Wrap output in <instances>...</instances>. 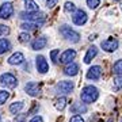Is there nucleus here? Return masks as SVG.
Here are the masks:
<instances>
[{
	"mask_svg": "<svg viewBox=\"0 0 122 122\" xmlns=\"http://www.w3.org/2000/svg\"><path fill=\"white\" fill-rule=\"evenodd\" d=\"M99 96V91L98 88L94 87V86H86V87L81 90V94H80V98L84 103H92L95 102Z\"/></svg>",
	"mask_w": 122,
	"mask_h": 122,
	"instance_id": "obj_1",
	"label": "nucleus"
},
{
	"mask_svg": "<svg viewBox=\"0 0 122 122\" xmlns=\"http://www.w3.org/2000/svg\"><path fill=\"white\" fill-rule=\"evenodd\" d=\"M75 10H76V5H75L73 3H71V1L65 3V11L66 12H72V11H75Z\"/></svg>",
	"mask_w": 122,
	"mask_h": 122,
	"instance_id": "obj_26",
	"label": "nucleus"
},
{
	"mask_svg": "<svg viewBox=\"0 0 122 122\" xmlns=\"http://www.w3.org/2000/svg\"><path fill=\"white\" fill-rule=\"evenodd\" d=\"M75 57H76V52H75L73 49H68V50H65V52L61 54L60 61L61 62H64V64H66V62H71Z\"/></svg>",
	"mask_w": 122,
	"mask_h": 122,
	"instance_id": "obj_12",
	"label": "nucleus"
},
{
	"mask_svg": "<svg viewBox=\"0 0 122 122\" xmlns=\"http://www.w3.org/2000/svg\"><path fill=\"white\" fill-rule=\"evenodd\" d=\"M25 7H26L27 12H38V10H39L38 4L35 3L34 0H26L25 1Z\"/></svg>",
	"mask_w": 122,
	"mask_h": 122,
	"instance_id": "obj_17",
	"label": "nucleus"
},
{
	"mask_svg": "<svg viewBox=\"0 0 122 122\" xmlns=\"http://www.w3.org/2000/svg\"><path fill=\"white\" fill-rule=\"evenodd\" d=\"M25 90H26V92L29 94V95H31V96H37V95H39V92H41L38 83H35V81L27 83L26 87H25Z\"/></svg>",
	"mask_w": 122,
	"mask_h": 122,
	"instance_id": "obj_11",
	"label": "nucleus"
},
{
	"mask_svg": "<svg viewBox=\"0 0 122 122\" xmlns=\"http://www.w3.org/2000/svg\"><path fill=\"white\" fill-rule=\"evenodd\" d=\"M14 14V7L11 3H4L0 7V18L1 19H8L10 16H12Z\"/></svg>",
	"mask_w": 122,
	"mask_h": 122,
	"instance_id": "obj_6",
	"label": "nucleus"
},
{
	"mask_svg": "<svg viewBox=\"0 0 122 122\" xmlns=\"http://www.w3.org/2000/svg\"><path fill=\"white\" fill-rule=\"evenodd\" d=\"M75 88V84L72 81H60V83L56 86V91H58L60 94H71V92L73 91Z\"/></svg>",
	"mask_w": 122,
	"mask_h": 122,
	"instance_id": "obj_5",
	"label": "nucleus"
},
{
	"mask_svg": "<svg viewBox=\"0 0 122 122\" xmlns=\"http://www.w3.org/2000/svg\"><path fill=\"white\" fill-rule=\"evenodd\" d=\"M114 90L115 91L122 90V76H118V77L114 79Z\"/></svg>",
	"mask_w": 122,
	"mask_h": 122,
	"instance_id": "obj_23",
	"label": "nucleus"
},
{
	"mask_svg": "<svg viewBox=\"0 0 122 122\" xmlns=\"http://www.w3.org/2000/svg\"><path fill=\"white\" fill-rule=\"evenodd\" d=\"M100 76H102V68L99 65L90 68L87 72V79H90V80H99Z\"/></svg>",
	"mask_w": 122,
	"mask_h": 122,
	"instance_id": "obj_10",
	"label": "nucleus"
},
{
	"mask_svg": "<svg viewBox=\"0 0 122 122\" xmlns=\"http://www.w3.org/2000/svg\"><path fill=\"white\" fill-rule=\"evenodd\" d=\"M64 73L68 75V76H75V75H77L79 73V65L75 64V62L68 64V65L65 66V69H64Z\"/></svg>",
	"mask_w": 122,
	"mask_h": 122,
	"instance_id": "obj_15",
	"label": "nucleus"
},
{
	"mask_svg": "<svg viewBox=\"0 0 122 122\" xmlns=\"http://www.w3.org/2000/svg\"><path fill=\"white\" fill-rule=\"evenodd\" d=\"M39 26H41L39 23H22L20 29H23V30H27V31H31V30H35V29H38Z\"/></svg>",
	"mask_w": 122,
	"mask_h": 122,
	"instance_id": "obj_20",
	"label": "nucleus"
},
{
	"mask_svg": "<svg viewBox=\"0 0 122 122\" xmlns=\"http://www.w3.org/2000/svg\"><path fill=\"white\" fill-rule=\"evenodd\" d=\"M72 110L76 113V109H72ZM79 110H80V111H86V107H79Z\"/></svg>",
	"mask_w": 122,
	"mask_h": 122,
	"instance_id": "obj_34",
	"label": "nucleus"
},
{
	"mask_svg": "<svg viewBox=\"0 0 122 122\" xmlns=\"http://www.w3.org/2000/svg\"><path fill=\"white\" fill-rule=\"evenodd\" d=\"M19 41L20 42H29L30 41V35L27 33H22V34H19Z\"/></svg>",
	"mask_w": 122,
	"mask_h": 122,
	"instance_id": "obj_27",
	"label": "nucleus"
},
{
	"mask_svg": "<svg viewBox=\"0 0 122 122\" xmlns=\"http://www.w3.org/2000/svg\"><path fill=\"white\" fill-rule=\"evenodd\" d=\"M0 81H1V84H3V86H5V87H8V88H15V87L18 86L16 77H15L14 75H11V73H4V75H1V77H0Z\"/></svg>",
	"mask_w": 122,
	"mask_h": 122,
	"instance_id": "obj_4",
	"label": "nucleus"
},
{
	"mask_svg": "<svg viewBox=\"0 0 122 122\" xmlns=\"http://www.w3.org/2000/svg\"><path fill=\"white\" fill-rule=\"evenodd\" d=\"M23 106L25 105H23L22 102H15V103H12V105L10 106V111H11L12 114H18L23 109Z\"/></svg>",
	"mask_w": 122,
	"mask_h": 122,
	"instance_id": "obj_19",
	"label": "nucleus"
},
{
	"mask_svg": "<svg viewBox=\"0 0 122 122\" xmlns=\"http://www.w3.org/2000/svg\"><path fill=\"white\" fill-rule=\"evenodd\" d=\"M60 33L65 39H69V41H72V42H77L79 39H80V34L76 33L75 30H72L69 26H61Z\"/></svg>",
	"mask_w": 122,
	"mask_h": 122,
	"instance_id": "obj_3",
	"label": "nucleus"
},
{
	"mask_svg": "<svg viewBox=\"0 0 122 122\" xmlns=\"http://www.w3.org/2000/svg\"><path fill=\"white\" fill-rule=\"evenodd\" d=\"M69 122H84V119L81 118V115H73Z\"/></svg>",
	"mask_w": 122,
	"mask_h": 122,
	"instance_id": "obj_30",
	"label": "nucleus"
},
{
	"mask_svg": "<svg viewBox=\"0 0 122 122\" xmlns=\"http://www.w3.org/2000/svg\"><path fill=\"white\" fill-rule=\"evenodd\" d=\"M26 117H27L26 114H20V115L16 118V121H15V122H23L25 119H26Z\"/></svg>",
	"mask_w": 122,
	"mask_h": 122,
	"instance_id": "obj_32",
	"label": "nucleus"
},
{
	"mask_svg": "<svg viewBox=\"0 0 122 122\" xmlns=\"http://www.w3.org/2000/svg\"><path fill=\"white\" fill-rule=\"evenodd\" d=\"M10 33V29L7 26H4V25H0V37L1 35H5Z\"/></svg>",
	"mask_w": 122,
	"mask_h": 122,
	"instance_id": "obj_29",
	"label": "nucleus"
},
{
	"mask_svg": "<svg viewBox=\"0 0 122 122\" xmlns=\"http://www.w3.org/2000/svg\"><path fill=\"white\" fill-rule=\"evenodd\" d=\"M48 44V39L46 37H39L37 38L35 41H33V44H31V48L34 49V50H41V49H44Z\"/></svg>",
	"mask_w": 122,
	"mask_h": 122,
	"instance_id": "obj_13",
	"label": "nucleus"
},
{
	"mask_svg": "<svg viewBox=\"0 0 122 122\" xmlns=\"http://www.w3.org/2000/svg\"><path fill=\"white\" fill-rule=\"evenodd\" d=\"M10 98V94L7 91H0V105L5 103V100Z\"/></svg>",
	"mask_w": 122,
	"mask_h": 122,
	"instance_id": "obj_24",
	"label": "nucleus"
},
{
	"mask_svg": "<svg viewBox=\"0 0 122 122\" xmlns=\"http://www.w3.org/2000/svg\"><path fill=\"white\" fill-rule=\"evenodd\" d=\"M22 19H27L29 22H34V23H42L46 20V15L44 12H22L20 14Z\"/></svg>",
	"mask_w": 122,
	"mask_h": 122,
	"instance_id": "obj_2",
	"label": "nucleus"
},
{
	"mask_svg": "<svg viewBox=\"0 0 122 122\" xmlns=\"http://www.w3.org/2000/svg\"><path fill=\"white\" fill-rule=\"evenodd\" d=\"M72 19H73L75 25L81 26V25H84V23L87 22V14H86V11H83V10H77V11L75 12V15L72 16Z\"/></svg>",
	"mask_w": 122,
	"mask_h": 122,
	"instance_id": "obj_8",
	"label": "nucleus"
},
{
	"mask_svg": "<svg viewBox=\"0 0 122 122\" xmlns=\"http://www.w3.org/2000/svg\"><path fill=\"white\" fill-rule=\"evenodd\" d=\"M121 122H122V121H121Z\"/></svg>",
	"mask_w": 122,
	"mask_h": 122,
	"instance_id": "obj_35",
	"label": "nucleus"
},
{
	"mask_svg": "<svg viewBox=\"0 0 122 122\" xmlns=\"http://www.w3.org/2000/svg\"><path fill=\"white\" fill-rule=\"evenodd\" d=\"M99 3H100V0H87V5H88L91 10L96 8V7L99 5Z\"/></svg>",
	"mask_w": 122,
	"mask_h": 122,
	"instance_id": "obj_25",
	"label": "nucleus"
},
{
	"mask_svg": "<svg viewBox=\"0 0 122 122\" xmlns=\"http://www.w3.org/2000/svg\"><path fill=\"white\" fill-rule=\"evenodd\" d=\"M56 109L57 110H64L65 109V106H66V98H64V96H62V98H60V99H57L56 100Z\"/></svg>",
	"mask_w": 122,
	"mask_h": 122,
	"instance_id": "obj_21",
	"label": "nucleus"
},
{
	"mask_svg": "<svg viewBox=\"0 0 122 122\" xmlns=\"http://www.w3.org/2000/svg\"><path fill=\"white\" fill-rule=\"evenodd\" d=\"M102 48L106 52H114L118 49V41L115 38H109L106 41H102Z\"/></svg>",
	"mask_w": 122,
	"mask_h": 122,
	"instance_id": "obj_7",
	"label": "nucleus"
},
{
	"mask_svg": "<svg viewBox=\"0 0 122 122\" xmlns=\"http://www.w3.org/2000/svg\"><path fill=\"white\" fill-rule=\"evenodd\" d=\"M35 65H37V71H38L39 73H46L49 71V65L48 62H46V60H45L44 56H38L37 58H35Z\"/></svg>",
	"mask_w": 122,
	"mask_h": 122,
	"instance_id": "obj_9",
	"label": "nucleus"
},
{
	"mask_svg": "<svg viewBox=\"0 0 122 122\" xmlns=\"http://www.w3.org/2000/svg\"><path fill=\"white\" fill-rule=\"evenodd\" d=\"M29 122H44V119H42V117H38V115H37V117H34L31 121H29Z\"/></svg>",
	"mask_w": 122,
	"mask_h": 122,
	"instance_id": "obj_33",
	"label": "nucleus"
},
{
	"mask_svg": "<svg viewBox=\"0 0 122 122\" xmlns=\"http://www.w3.org/2000/svg\"><path fill=\"white\" fill-rule=\"evenodd\" d=\"M57 4V0H48L46 1V5H48V8H53L54 5Z\"/></svg>",
	"mask_w": 122,
	"mask_h": 122,
	"instance_id": "obj_31",
	"label": "nucleus"
},
{
	"mask_svg": "<svg viewBox=\"0 0 122 122\" xmlns=\"http://www.w3.org/2000/svg\"><path fill=\"white\" fill-rule=\"evenodd\" d=\"M113 72L115 75H122V60H118L113 66Z\"/></svg>",
	"mask_w": 122,
	"mask_h": 122,
	"instance_id": "obj_22",
	"label": "nucleus"
},
{
	"mask_svg": "<svg viewBox=\"0 0 122 122\" xmlns=\"http://www.w3.org/2000/svg\"><path fill=\"white\" fill-rule=\"evenodd\" d=\"M10 49H11V44H10L8 39H5V38L0 39V54L8 52Z\"/></svg>",
	"mask_w": 122,
	"mask_h": 122,
	"instance_id": "obj_18",
	"label": "nucleus"
},
{
	"mask_svg": "<svg viewBox=\"0 0 122 122\" xmlns=\"http://www.w3.org/2000/svg\"><path fill=\"white\" fill-rule=\"evenodd\" d=\"M23 61H25V56H23L20 52L14 53L12 56L8 58V62L11 64V65H19V64H22Z\"/></svg>",
	"mask_w": 122,
	"mask_h": 122,
	"instance_id": "obj_14",
	"label": "nucleus"
},
{
	"mask_svg": "<svg viewBox=\"0 0 122 122\" xmlns=\"http://www.w3.org/2000/svg\"><path fill=\"white\" fill-rule=\"evenodd\" d=\"M58 54H60V50H58V49H54V50L50 52V57H52L53 62H57V56H58Z\"/></svg>",
	"mask_w": 122,
	"mask_h": 122,
	"instance_id": "obj_28",
	"label": "nucleus"
},
{
	"mask_svg": "<svg viewBox=\"0 0 122 122\" xmlns=\"http://www.w3.org/2000/svg\"><path fill=\"white\" fill-rule=\"evenodd\" d=\"M96 54H98V49H96V46H91V48L88 49L86 57H84V62H86V64H90V62L92 61V58H95Z\"/></svg>",
	"mask_w": 122,
	"mask_h": 122,
	"instance_id": "obj_16",
	"label": "nucleus"
}]
</instances>
